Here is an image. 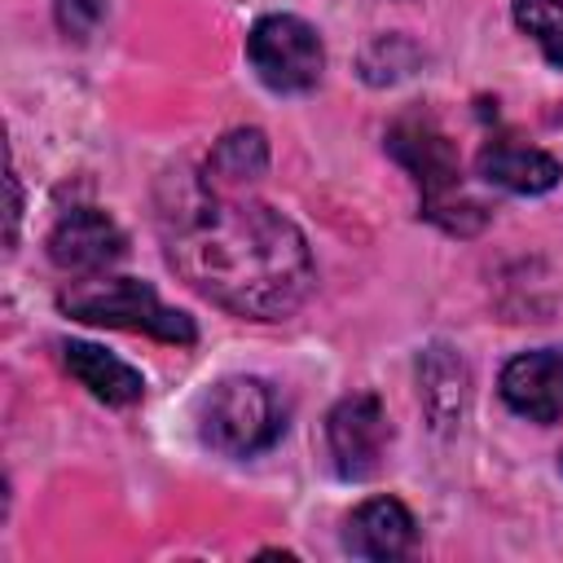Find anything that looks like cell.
<instances>
[{
	"instance_id": "1",
	"label": "cell",
	"mask_w": 563,
	"mask_h": 563,
	"mask_svg": "<svg viewBox=\"0 0 563 563\" xmlns=\"http://www.w3.org/2000/svg\"><path fill=\"white\" fill-rule=\"evenodd\" d=\"M163 242L194 290L251 321L290 317L317 282L312 251L282 211L207 185L163 211Z\"/></svg>"
},
{
	"instance_id": "5",
	"label": "cell",
	"mask_w": 563,
	"mask_h": 563,
	"mask_svg": "<svg viewBox=\"0 0 563 563\" xmlns=\"http://www.w3.org/2000/svg\"><path fill=\"white\" fill-rule=\"evenodd\" d=\"M246 57L264 88L273 92H308L325 70V48L317 31L295 13H268L246 35Z\"/></svg>"
},
{
	"instance_id": "14",
	"label": "cell",
	"mask_w": 563,
	"mask_h": 563,
	"mask_svg": "<svg viewBox=\"0 0 563 563\" xmlns=\"http://www.w3.org/2000/svg\"><path fill=\"white\" fill-rule=\"evenodd\" d=\"M515 22L541 44L550 66H563V0H515Z\"/></svg>"
},
{
	"instance_id": "12",
	"label": "cell",
	"mask_w": 563,
	"mask_h": 563,
	"mask_svg": "<svg viewBox=\"0 0 563 563\" xmlns=\"http://www.w3.org/2000/svg\"><path fill=\"white\" fill-rule=\"evenodd\" d=\"M264 167H268V145H264V136H260L255 128L229 132V136L211 150L202 185H207V189H220V194H242L251 180L264 176Z\"/></svg>"
},
{
	"instance_id": "15",
	"label": "cell",
	"mask_w": 563,
	"mask_h": 563,
	"mask_svg": "<svg viewBox=\"0 0 563 563\" xmlns=\"http://www.w3.org/2000/svg\"><path fill=\"white\" fill-rule=\"evenodd\" d=\"M101 13H106V0H57V22L75 40H84L101 22Z\"/></svg>"
},
{
	"instance_id": "16",
	"label": "cell",
	"mask_w": 563,
	"mask_h": 563,
	"mask_svg": "<svg viewBox=\"0 0 563 563\" xmlns=\"http://www.w3.org/2000/svg\"><path fill=\"white\" fill-rule=\"evenodd\" d=\"M18 207H22V198H18V176H9V242H13V233H18Z\"/></svg>"
},
{
	"instance_id": "8",
	"label": "cell",
	"mask_w": 563,
	"mask_h": 563,
	"mask_svg": "<svg viewBox=\"0 0 563 563\" xmlns=\"http://www.w3.org/2000/svg\"><path fill=\"white\" fill-rule=\"evenodd\" d=\"M501 400L528 422L563 418V347H537L501 369Z\"/></svg>"
},
{
	"instance_id": "7",
	"label": "cell",
	"mask_w": 563,
	"mask_h": 563,
	"mask_svg": "<svg viewBox=\"0 0 563 563\" xmlns=\"http://www.w3.org/2000/svg\"><path fill=\"white\" fill-rule=\"evenodd\" d=\"M48 260L62 273L97 277V273H106L110 264L123 260V233H119V224L106 211L75 207V211H66L53 224V233H48Z\"/></svg>"
},
{
	"instance_id": "6",
	"label": "cell",
	"mask_w": 563,
	"mask_h": 563,
	"mask_svg": "<svg viewBox=\"0 0 563 563\" xmlns=\"http://www.w3.org/2000/svg\"><path fill=\"white\" fill-rule=\"evenodd\" d=\"M387 413L378 405V396L369 391H352L343 396L330 418H325V440H330V457H334V471L343 479H365L378 471L383 462V449H387Z\"/></svg>"
},
{
	"instance_id": "4",
	"label": "cell",
	"mask_w": 563,
	"mask_h": 563,
	"mask_svg": "<svg viewBox=\"0 0 563 563\" xmlns=\"http://www.w3.org/2000/svg\"><path fill=\"white\" fill-rule=\"evenodd\" d=\"M198 431L216 453L255 457L273 449L286 431V405L264 378H224L202 396Z\"/></svg>"
},
{
	"instance_id": "9",
	"label": "cell",
	"mask_w": 563,
	"mask_h": 563,
	"mask_svg": "<svg viewBox=\"0 0 563 563\" xmlns=\"http://www.w3.org/2000/svg\"><path fill=\"white\" fill-rule=\"evenodd\" d=\"M475 167H479V176L488 185L510 189V194H545L563 176V167L545 150L519 141V136H488L479 158H475Z\"/></svg>"
},
{
	"instance_id": "11",
	"label": "cell",
	"mask_w": 563,
	"mask_h": 563,
	"mask_svg": "<svg viewBox=\"0 0 563 563\" xmlns=\"http://www.w3.org/2000/svg\"><path fill=\"white\" fill-rule=\"evenodd\" d=\"M66 369L106 405H136L145 396V378L141 369H132L128 361L110 356L106 347H92V343H66Z\"/></svg>"
},
{
	"instance_id": "3",
	"label": "cell",
	"mask_w": 563,
	"mask_h": 563,
	"mask_svg": "<svg viewBox=\"0 0 563 563\" xmlns=\"http://www.w3.org/2000/svg\"><path fill=\"white\" fill-rule=\"evenodd\" d=\"M57 308L70 312L75 321L141 330V334H154V339L176 343V347H189L198 339L194 321L180 308H167L158 299V290L150 282H136V277H106V273L84 277L57 295Z\"/></svg>"
},
{
	"instance_id": "13",
	"label": "cell",
	"mask_w": 563,
	"mask_h": 563,
	"mask_svg": "<svg viewBox=\"0 0 563 563\" xmlns=\"http://www.w3.org/2000/svg\"><path fill=\"white\" fill-rule=\"evenodd\" d=\"M418 391H422V405L431 409V418L444 427V422H457L462 418V405H466V365L449 352V347H431L422 361H418Z\"/></svg>"
},
{
	"instance_id": "10",
	"label": "cell",
	"mask_w": 563,
	"mask_h": 563,
	"mask_svg": "<svg viewBox=\"0 0 563 563\" xmlns=\"http://www.w3.org/2000/svg\"><path fill=\"white\" fill-rule=\"evenodd\" d=\"M418 528L405 501L396 497H369L347 515L343 528V550L356 559H400L413 545Z\"/></svg>"
},
{
	"instance_id": "2",
	"label": "cell",
	"mask_w": 563,
	"mask_h": 563,
	"mask_svg": "<svg viewBox=\"0 0 563 563\" xmlns=\"http://www.w3.org/2000/svg\"><path fill=\"white\" fill-rule=\"evenodd\" d=\"M387 150L391 158L418 180L422 194V216L444 224L449 233H475L484 224V207L462 194V167L457 150L444 136V128L427 114H405L387 128Z\"/></svg>"
}]
</instances>
